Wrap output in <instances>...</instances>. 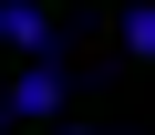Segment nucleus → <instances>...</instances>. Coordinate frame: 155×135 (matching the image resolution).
Wrapping results in <instances>:
<instances>
[{
    "mask_svg": "<svg viewBox=\"0 0 155 135\" xmlns=\"http://www.w3.org/2000/svg\"><path fill=\"white\" fill-rule=\"evenodd\" d=\"M0 104H11V114H52V104H62V62H52V52H31V73L0 94Z\"/></svg>",
    "mask_w": 155,
    "mask_h": 135,
    "instance_id": "f257e3e1",
    "label": "nucleus"
},
{
    "mask_svg": "<svg viewBox=\"0 0 155 135\" xmlns=\"http://www.w3.org/2000/svg\"><path fill=\"white\" fill-rule=\"evenodd\" d=\"M0 94H11V83H0Z\"/></svg>",
    "mask_w": 155,
    "mask_h": 135,
    "instance_id": "39448f33",
    "label": "nucleus"
},
{
    "mask_svg": "<svg viewBox=\"0 0 155 135\" xmlns=\"http://www.w3.org/2000/svg\"><path fill=\"white\" fill-rule=\"evenodd\" d=\"M124 42H134V52H155V11H134V21H124Z\"/></svg>",
    "mask_w": 155,
    "mask_h": 135,
    "instance_id": "7ed1b4c3",
    "label": "nucleus"
},
{
    "mask_svg": "<svg viewBox=\"0 0 155 135\" xmlns=\"http://www.w3.org/2000/svg\"><path fill=\"white\" fill-rule=\"evenodd\" d=\"M52 135H83V125H52Z\"/></svg>",
    "mask_w": 155,
    "mask_h": 135,
    "instance_id": "20e7f679",
    "label": "nucleus"
},
{
    "mask_svg": "<svg viewBox=\"0 0 155 135\" xmlns=\"http://www.w3.org/2000/svg\"><path fill=\"white\" fill-rule=\"evenodd\" d=\"M0 114H11V104H0Z\"/></svg>",
    "mask_w": 155,
    "mask_h": 135,
    "instance_id": "423d86ee",
    "label": "nucleus"
},
{
    "mask_svg": "<svg viewBox=\"0 0 155 135\" xmlns=\"http://www.w3.org/2000/svg\"><path fill=\"white\" fill-rule=\"evenodd\" d=\"M0 42H11V52H52V21H41V0H0Z\"/></svg>",
    "mask_w": 155,
    "mask_h": 135,
    "instance_id": "f03ea898",
    "label": "nucleus"
}]
</instances>
